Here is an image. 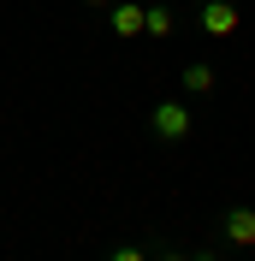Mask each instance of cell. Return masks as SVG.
Instances as JSON below:
<instances>
[{
	"mask_svg": "<svg viewBox=\"0 0 255 261\" xmlns=\"http://www.w3.org/2000/svg\"><path fill=\"white\" fill-rule=\"evenodd\" d=\"M178 30V18L166 12V6H148V18H143V36H172Z\"/></svg>",
	"mask_w": 255,
	"mask_h": 261,
	"instance_id": "obj_6",
	"label": "cell"
},
{
	"mask_svg": "<svg viewBox=\"0 0 255 261\" xmlns=\"http://www.w3.org/2000/svg\"><path fill=\"white\" fill-rule=\"evenodd\" d=\"M107 261H148V249H137V244H113Z\"/></svg>",
	"mask_w": 255,
	"mask_h": 261,
	"instance_id": "obj_7",
	"label": "cell"
},
{
	"mask_svg": "<svg viewBox=\"0 0 255 261\" xmlns=\"http://www.w3.org/2000/svg\"><path fill=\"white\" fill-rule=\"evenodd\" d=\"M143 18H148L143 0H113V6H107V24H113L119 42H137V36H143Z\"/></svg>",
	"mask_w": 255,
	"mask_h": 261,
	"instance_id": "obj_3",
	"label": "cell"
},
{
	"mask_svg": "<svg viewBox=\"0 0 255 261\" xmlns=\"http://www.w3.org/2000/svg\"><path fill=\"white\" fill-rule=\"evenodd\" d=\"M190 261H220V255H214V249H202V255H190Z\"/></svg>",
	"mask_w": 255,
	"mask_h": 261,
	"instance_id": "obj_9",
	"label": "cell"
},
{
	"mask_svg": "<svg viewBox=\"0 0 255 261\" xmlns=\"http://www.w3.org/2000/svg\"><path fill=\"white\" fill-rule=\"evenodd\" d=\"M190 101H155V107H148V130H155L160 143H184V137H190Z\"/></svg>",
	"mask_w": 255,
	"mask_h": 261,
	"instance_id": "obj_1",
	"label": "cell"
},
{
	"mask_svg": "<svg viewBox=\"0 0 255 261\" xmlns=\"http://www.w3.org/2000/svg\"><path fill=\"white\" fill-rule=\"evenodd\" d=\"M160 261H190V255H184V249H160Z\"/></svg>",
	"mask_w": 255,
	"mask_h": 261,
	"instance_id": "obj_8",
	"label": "cell"
},
{
	"mask_svg": "<svg viewBox=\"0 0 255 261\" xmlns=\"http://www.w3.org/2000/svg\"><path fill=\"white\" fill-rule=\"evenodd\" d=\"M143 6H166V0H143Z\"/></svg>",
	"mask_w": 255,
	"mask_h": 261,
	"instance_id": "obj_11",
	"label": "cell"
},
{
	"mask_svg": "<svg viewBox=\"0 0 255 261\" xmlns=\"http://www.w3.org/2000/svg\"><path fill=\"white\" fill-rule=\"evenodd\" d=\"M83 6H101V12H107V6H113V0H83Z\"/></svg>",
	"mask_w": 255,
	"mask_h": 261,
	"instance_id": "obj_10",
	"label": "cell"
},
{
	"mask_svg": "<svg viewBox=\"0 0 255 261\" xmlns=\"http://www.w3.org/2000/svg\"><path fill=\"white\" fill-rule=\"evenodd\" d=\"M214 89H220V71H214L208 60H190V65H184V95H214Z\"/></svg>",
	"mask_w": 255,
	"mask_h": 261,
	"instance_id": "obj_5",
	"label": "cell"
},
{
	"mask_svg": "<svg viewBox=\"0 0 255 261\" xmlns=\"http://www.w3.org/2000/svg\"><path fill=\"white\" fill-rule=\"evenodd\" d=\"M202 30L214 36V42H232V36H238V6H232V0H202Z\"/></svg>",
	"mask_w": 255,
	"mask_h": 261,
	"instance_id": "obj_4",
	"label": "cell"
},
{
	"mask_svg": "<svg viewBox=\"0 0 255 261\" xmlns=\"http://www.w3.org/2000/svg\"><path fill=\"white\" fill-rule=\"evenodd\" d=\"M220 238L232 249H255V208L249 202H232V208L220 214Z\"/></svg>",
	"mask_w": 255,
	"mask_h": 261,
	"instance_id": "obj_2",
	"label": "cell"
}]
</instances>
